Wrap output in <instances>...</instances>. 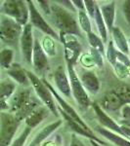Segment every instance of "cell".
Listing matches in <instances>:
<instances>
[{
    "mask_svg": "<svg viewBox=\"0 0 130 146\" xmlns=\"http://www.w3.org/2000/svg\"><path fill=\"white\" fill-rule=\"evenodd\" d=\"M50 15L52 22L60 29V33L81 37L78 23L76 22L74 16L70 13V11L62 5L53 3L50 5Z\"/></svg>",
    "mask_w": 130,
    "mask_h": 146,
    "instance_id": "cell-1",
    "label": "cell"
},
{
    "mask_svg": "<svg viewBox=\"0 0 130 146\" xmlns=\"http://www.w3.org/2000/svg\"><path fill=\"white\" fill-rule=\"evenodd\" d=\"M39 102L31 95V91L28 89L19 92L14 96L11 102V110L14 112V117L21 122L25 119L35 108H37Z\"/></svg>",
    "mask_w": 130,
    "mask_h": 146,
    "instance_id": "cell-2",
    "label": "cell"
},
{
    "mask_svg": "<svg viewBox=\"0 0 130 146\" xmlns=\"http://www.w3.org/2000/svg\"><path fill=\"white\" fill-rule=\"evenodd\" d=\"M25 72H27L28 81L34 88V92L36 93L37 96L39 98V100L45 104L49 111L53 113L55 116H59L57 104L55 103V100H54L50 90L47 88L46 85L42 82V80L36 74H34L31 71H27V70H25Z\"/></svg>",
    "mask_w": 130,
    "mask_h": 146,
    "instance_id": "cell-3",
    "label": "cell"
},
{
    "mask_svg": "<svg viewBox=\"0 0 130 146\" xmlns=\"http://www.w3.org/2000/svg\"><path fill=\"white\" fill-rule=\"evenodd\" d=\"M4 16L13 19L22 27L28 23V7L27 3L23 0H7L4 1L1 7Z\"/></svg>",
    "mask_w": 130,
    "mask_h": 146,
    "instance_id": "cell-4",
    "label": "cell"
},
{
    "mask_svg": "<svg viewBox=\"0 0 130 146\" xmlns=\"http://www.w3.org/2000/svg\"><path fill=\"white\" fill-rule=\"evenodd\" d=\"M23 27L13 19L2 16L0 19V39L8 45H16L20 41Z\"/></svg>",
    "mask_w": 130,
    "mask_h": 146,
    "instance_id": "cell-5",
    "label": "cell"
},
{
    "mask_svg": "<svg viewBox=\"0 0 130 146\" xmlns=\"http://www.w3.org/2000/svg\"><path fill=\"white\" fill-rule=\"evenodd\" d=\"M68 65V75L70 79V90H72V95L74 96V100L78 103V105L83 109H87L88 107L91 106V100L89 98V96L87 94L86 90L82 86L81 82L78 78L76 71L72 65Z\"/></svg>",
    "mask_w": 130,
    "mask_h": 146,
    "instance_id": "cell-6",
    "label": "cell"
},
{
    "mask_svg": "<svg viewBox=\"0 0 130 146\" xmlns=\"http://www.w3.org/2000/svg\"><path fill=\"white\" fill-rule=\"evenodd\" d=\"M1 128H0V146H10L15 136L20 123L13 114L2 112Z\"/></svg>",
    "mask_w": 130,
    "mask_h": 146,
    "instance_id": "cell-7",
    "label": "cell"
},
{
    "mask_svg": "<svg viewBox=\"0 0 130 146\" xmlns=\"http://www.w3.org/2000/svg\"><path fill=\"white\" fill-rule=\"evenodd\" d=\"M41 80H42V82L46 85L47 88L50 90L52 96H53V98H54V100H55L56 102L58 103V105H59L58 110H60V111H62L63 113H65L67 116H68L70 119L74 120L75 123H77L78 125H80L81 127H83V128L85 129H87L88 131H92L91 129H89V127L86 125V123H85L83 120L81 119V117H80L79 115L76 113V111H75L74 108L72 107V105L64 100V98L55 90V88H54V87H52V85L49 83L46 79H41Z\"/></svg>",
    "mask_w": 130,
    "mask_h": 146,
    "instance_id": "cell-8",
    "label": "cell"
},
{
    "mask_svg": "<svg viewBox=\"0 0 130 146\" xmlns=\"http://www.w3.org/2000/svg\"><path fill=\"white\" fill-rule=\"evenodd\" d=\"M27 3L28 7V14H29V18H28L29 20L28 21H29L30 25H32V27H36L37 29L41 30L43 33L52 37L53 39H60V37L57 34V32L44 20V18L42 17L39 10L34 5V2L29 0V1H27Z\"/></svg>",
    "mask_w": 130,
    "mask_h": 146,
    "instance_id": "cell-9",
    "label": "cell"
},
{
    "mask_svg": "<svg viewBox=\"0 0 130 146\" xmlns=\"http://www.w3.org/2000/svg\"><path fill=\"white\" fill-rule=\"evenodd\" d=\"M60 40L64 44V48H65V58L67 64L72 65L76 63L77 60L79 58L81 55L82 47L80 45L79 41L76 39V37L70 34H65L60 33Z\"/></svg>",
    "mask_w": 130,
    "mask_h": 146,
    "instance_id": "cell-10",
    "label": "cell"
},
{
    "mask_svg": "<svg viewBox=\"0 0 130 146\" xmlns=\"http://www.w3.org/2000/svg\"><path fill=\"white\" fill-rule=\"evenodd\" d=\"M34 34H32V25L29 23L23 27V32L20 38L21 51L25 62L31 65L32 50H34Z\"/></svg>",
    "mask_w": 130,
    "mask_h": 146,
    "instance_id": "cell-11",
    "label": "cell"
},
{
    "mask_svg": "<svg viewBox=\"0 0 130 146\" xmlns=\"http://www.w3.org/2000/svg\"><path fill=\"white\" fill-rule=\"evenodd\" d=\"M91 106L93 107L94 111H95V113H96V116L98 117L99 122H100V124L103 126V128L107 129H109V131H113V133H117V135L125 137L123 131H122V129H121V126H120L119 124H117L113 118H111L107 113H106L102 108H101V106L98 104V103L93 102L91 104Z\"/></svg>",
    "mask_w": 130,
    "mask_h": 146,
    "instance_id": "cell-12",
    "label": "cell"
},
{
    "mask_svg": "<svg viewBox=\"0 0 130 146\" xmlns=\"http://www.w3.org/2000/svg\"><path fill=\"white\" fill-rule=\"evenodd\" d=\"M31 65L37 73H43L48 69V58L47 55L44 53L40 42L37 39H34V50H32Z\"/></svg>",
    "mask_w": 130,
    "mask_h": 146,
    "instance_id": "cell-13",
    "label": "cell"
},
{
    "mask_svg": "<svg viewBox=\"0 0 130 146\" xmlns=\"http://www.w3.org/2000/svg\"><path fill=\"white\" fill-rule=\"evenodd\" d=\"M53 79L59 92L63 96H67V98H70L72 96V90H70V79H68V75L66 71V68L63 65H59L56 68L53 74Z\"/></svg>",
    "mask_w": 130,
    "mask_h": 146,
    "instance_id": "cell-14",
    "label": "cell"
},
{
    "mask_svg": "<svg viewBox=\"0 0 130 146\" xmlns=\"http://www.w3.org/2000/svg\"><path fill=\"white\" fill-rule=\"evenodd\" d=\"M78 78L82 86L88 93L92 94V95H96L100 90V80L97 77L95 72L92 70H82L81 73L78 75Z\"/></svg>",
    "mask_w": 130,
    "mask_h": 146,
    "instance_id": "cell-15",
    "label": "cell"
},
{
    "mask_svg": "<svg viewBox=\"0 0 130 146\" xmlns=\"http://www.w3.org/2000/svg\"><path fill=\"white\" fill-rule=\"evenodd\" d=\"M99 105L106 112V111H117V110L122 108V106H124L125 104L113 91H111L103 96V98L101 100V102Z\"/></svg>",
    "mask_w": 130,
    "mask_h": 146,
    "instance_id": "cell-16",
    "label": "cell"
},
{
    "mask_svg": "<svg viewBox=\"0 0 130 146\" xmlns=\"http://www.w3.org/2000/svg\"><path fill=\"white\" fill-rule=\"evenodd\" d=\"M16 90V85L11 81H2L0 83V110H7L9 107V104L7 103V100L11 98V96L14 94Z\"/></svg>",
    "mask_w": 130,
    "mask_h": 146,
    "instance_id": "cell-17",
    "label": "cell"
},
{
    "mask_svg": "<svg viewBox=\"0 0 130 146\" xmlns=\"http://www.w3.org/2000/svg\"><path fill=\"white\" fill-rule=\"evenodd\" d=\"M62 124H63L62 120H58V121L54 122V123L47 125L45 128H43L38 133H37L36 136L31 140V142L29 143L28 146H40L41 143L43 142L48 136H50Z\"/></svg>",
    "mask_w": 130,
    "mask_h": 146,
    "instance_id": "cell-18",
    "label": "cell"
},
{
    "mask_svg": "<svg viewBox=\"0 0 130 146\" xmlns=\"http://www.w3.org/2000/svg\"><path fill=\"white\" fill-rule=\"evenodd\" d=\"M99 8H100L104 22L106 23V27L108 28V31H112L115 21V2L112 1Z\"/></svg>",
    "mask_w": 130,
    "mask_h": 146,
    "instance_id": "cell-19",
    "label": "cell"
},
{
    "mask_svg": "<svg viewBox=\"0 0 130 146\" xmlns=\"http://www.w3.org/2000/svg\"><path fill=\"white\" fill-rule=\"evenodd\" d=\"M48 112H49V110L47 107L45 108L43 106H38L37 108H35L34 111L25 119L27 127H28V128H30V129H34L35 127H37L47 116H48Z\"/></svg>",
    "mask_w": 130,
    "mask_h": 146,
    "instance_id": "cell-20",
    "label": "cell"
},
{
    "mask_svg": "<svg viewBox=\"0 0 130 146\" xmlns=\"http://www.w3.org/2000/svg\"><path fill=\"white\" fill-rule=\"evenodd\" d=\"M111 32H112L113 42H115V45L117 47V51L121 52V53L125 54V55H128L129 44H128V40L125 37V34L123 33V31H122L119 27H113Z\"/></svg>",
    "mask_w": 130,
    "mask_h": 146,
    "instance_id": "cell-21",
    "label": "cell"
},
{
    "mask_svg": "<svg viewBox=\"0 0 130 146\" xmlns=\"http://www.w3.org/2000/svg\"><path fill=\"white\" fill-rule=\"evenodd\" d=\"M96 131L100 133L101 135L106 137L109 141H111L117 146H130V140L123 136L115 133L113 131H109V129L103 128V127H97Z\"/></svg>",
    "mask_w": 130,
    "mask_h": 146,
    "instance_id": "cell-22",
    "label": "cell"
},
{
    "mask_svg": "<svg viewBox=\"0 0 130 146\" xmlns=\"http://www.w3.org/2000/svg\"><path fill=\"white\" fill-rule=\"evenodd\" d=\"M8 75L14 80V81L17 82V83L20 85L27 86V85L29 84L27 72H25V69H23V68L21 67L20 64L13 63V64L11 65V67L8 69Z\"/></svg>",
    "mask_w": 130,
    "mask_h": 146,
    "instance_id": "cell-23",
    "label": "cell"
},
{
    "mask_svg": "<svg viewBox=\"0 0 130 146\" xmlns=\"http://www.w3.org/2000/svg\"><path fill=\"white\" fill-rule=\"evenodd\" d=\"M93 20L95 21V23H96L99 34H100V38L102 39V41L104 42V43H107V41H108V28H107V27H106V23H105V22H104L102 15H101L99 6H97V8H96L95 16H94Z\"/></svg>",
    "mask_w": 130,
    "mask_h": 146,
    "instance_id": "cell-24",
    "label": "cell"
},
{
    "mask_svg": "<svg viewBox=\"0 0 130 146\" xmlns=\"http://www.w3.org/2000/svg\"><path fill=\"white\" fill-rule=\"evenodd\" d=\"M40 45H41L44 53H45L47 56H56V54H57L56 43L52 37L48 36V35H45V36L42 38V42L40 43Z\"/></svg>",
    "mask_w": 130,
    "mask_h": 146,
    "instance_id": "cell-25",
    "label": "cell"
},
{
    "mask_svg": "<svg viewBox=\"0 0 130 146\" xmlns=\"http://www.w3.org/2000/svg\"><path fill=\"white\" fill-rule=\"evenodd\" d=\"M14 51L10 48H5L0 51V65L3 68L9 69L13 64Z\"/></svg>",
    "mask_w": 130,
    "mask_h": 146,
    "instance_id": "cell-26",
    "label": "cell"
},
{
    "mask_svg": "<svg viewBox=\"0 0 130 146\" xmlns=\"http://www.w3.org/2000/svg\"><path fill=\"white\" fill-rule=\"evenodd\" d=\"M87 39H88V43L91 46V49L98 51L99 53H101L103 55L105 53V46H104V42L102 39L96 35L94 32H90V33L87 34Z\"/></svg>",
    "mask_w": 130,
    "mask_h": 146,
    "instance_id": "cell-27",
    "label": "cell"
},
{
    "mask_svg": "<svg viewBox=\"0 0 130 146\" xmlns=\"http://www.w3.org/2000/svg\"><path fill=\"white\" fill-rule=\"evenodd\" d=\"M113 93L115 94L122 102L126 104H130V87L127 85H119V86L115 87L113 90Z\"/></svg>",
    "mask_w": 130,
    "mask_h": 146,
    "instance_id": "cell-28",
    "label": "cell"
},
{
    "mask_svg": "<svg viewBox=\"0 0 130 146\" xmlns=\"http://www.w3.org/2000/svg\"><path fill=\"white\" fill-rule=\"evenodd\" d=\"M78 25L79 28L86 34L92 31L90 18L87 15L86 11H78Z\"/></svg>",
    "mask_w": 130,
    "mask_h": 146,
    "instance_id": "cell-29",
    "label": "cell"
},
{
    "mask_svg": "<svg viewBox=\"0 0 130 146\" xmlns=\"http://www.w3.org/2000/svg\"><path fill=\"white\" fill-rule=\"evenodd\" d=\"M117 49L113 45V42L110 41L108 43V48H107V60L113 66L117 62Z\"/></svg>",
    "mask_w": 130,
    "mask_h": 146,
    "instance_id": "cell-30",
    "label": "cell"
},
{
    "mask_svg": "<svg viewBox=\"0 0 130 146\" xmlns=\"http://www.w3.org/2000/svg\"><path fill=\"white\" fill-rule=\"evenodd\" d=\"M113 68H115V71L117 73V75L120 79H125L126 77L130 76V68L125 66L122 63L117 62L115 64L113 65Z\"/></svg>",
    "mask_w": 130,
    "mask_h": 146,
    "instance_id": "cell-31",
    "label": "cell"
},
{
    "mask_svg": "<svg viewBox=\"0 0 130 146\" xmlns=\"http://www.w3.org/2000/svg\"><path fill=\"white\" fill-rule=\"evenodd\" d=\"M30 131H31V129L27 127V128L23 131V133L18 136V138H16V139L14 140V142L11 143L10 146H23L25 141L27 139L28 135H30Z\"/></svg>",
    "mask_w": 130,
    "mask_h": 146,
    "instance_id": "cell-32",
    "label": "cell"
},
{
    "mask_svg": "<svg viewBox=\"0 0 130 146\" xmlns=\"http://www.w3.org/2000/svg\"><path fill=\"white\" fill-rule=\"evenodd\" d=\"M79 60H80V62H81V64L83 65L84 67H87V68L93 67L94 65H96L90 53H85L83 55H80Z\"/></svg>",
    "mask_w": 130,
    "mask_h": 146,
    "instance_id": "cell-33",
    "label": "cell"
},
{
    "mask_svg": "<svg viewBox=\"0 0 130 146\" xmlns=\"http://www.w3.org/2000/svg\"><path fill=\"white\" fill-rule=\"evenodd\" d=\"M97 6H98V5H96L95 2H94L93 0H84L85 11H86L87 15L89 16V18L94 19Z\"/></svg>",
    "mask_w": 130,
    "mask_h": 146,
    "instance_id": "cell-34",
    "label": "cell"
},
{
    "mask_svg": "<svg viewBox=\"0 0 130 146\" xmlns=\"http://www.w3.org/2000/svg\"><path fill=\"white\" fill-rule=\"evenodd\" d=\"M89 53L91 54L92 58L94 60V62H95L96 66L98 67H103L104 65V58H103V55L101 53H99L98 51L94 50V49H91Z\"/></svg>",
    "mask_w": 130,
    "mask_h": 146,
    "instance_id": "cell-35",
    "label": "cell"
},
{
    "mask_svg": "<svg viewBox=\"0 0 130 146\" xmlns=\"http://www.w3.org/2000/svg\"><path fill=\"white\" fill-rule=\"evenodd\" d=\"M117 62L122 63L125 66L130 68V58H128V56L121 53V52H119V51H117Z\"/></svg>",
    "mask_w": 130,
    "mask_h": 146,
    "instance_id": "cell-36",
    "label": "cell"
},
{
    "mask_svg": "<svg viewBox=\"0 0 130 146\" xmlns=\"http://www.w3.org/2000/svg\"><path fill=\"white\" fill-rule=\"evenodd\" d=\"M122 12L126 23L130 25V0H126L122 4Z\"/></svg>",
    "mask_w": 130,
    "mask_h": 146,
    "instance_id": "cell-37",
    "label": "cell"
},
{
    "mask_svg": "<svg viewBox=\"0 0 130 146\" xmlns=\"http://www.w3.org/2000/svg\"><path fill=\"white\" fill-rule=\"evenodd\" d=\"M121 116H122V121L130 123V105L126 104L121 108Z\"/></svg>",
    "mask_w": 130,
    "mask_h": 146,
    "instance_id": "cell-38",
    "label": "cell"
},
{
    "mask_svg": "<svg viewBox=\"0 0 130 146\" xmlns=\"http://www.w3.org/2000/svg\"><path fill=\"white\" fill-rule=\"evenodd\" d=\"M36 2L39 4L40 6H41V8L44 10L45 14H47V15H50V5L48 4V2H47V1H41V0H37Z\"/></svg>",
    "mask_w": 130,
    "mask_h": 146,
    "instance_id": "cell-39",
    "label": "cell"
},
{
    "mask_svg": "<svg viewBox=\"0 0 130 146\" xmlns=\"http://www.w3.org/2000/svg\"><path fill=\"white\" fill-rule=\"evenodd\" d=\"M72 4L75 8H77L78 11H85V7H84V1L83 0H74L72 1Z\"/></svg>",
    "mask_w": 130,
    "mask_h": 146,
    "instance_id": "cell-40",
    "label": "cell"
},
{
    "mask_svg": "<svg viewBox=\"0 0 130 146\" xmlns=\"http://www.w3.org/2000/svg\"><path fill=\"white\" fill-rule=\"evenodd\" d=\"M70 146H84L81 143V141L78 139V137L76 136L75 133L72 135V139H70Z\"/></svg>",
    "mask_w": 130,
    "mask_h": 146,
    "instance_id": "cell-41",
    "label": "cell"
},
{
    "mask_svg": "<svg viewBox=\"0 0 130 146\" xmlns=\"http://www.w3.org/2000/svg\"><path fill=\"white\" fill-rule=\"evenodd\" d=\"M91 141V144L93 145V146H101L100 144H99V143H97L96 141H93V140H90Z\"/></svg>",
    "mask_w": 130,
    "mask_h": 146,
    "instance_id": "cell-42",
    "label": "cell"
},
{
    "mask_svg": "<svg viewBox=\"0 0 130 146\" xmlns=\"http://www.w3.org/2000/svg\"><path fill=\"white\" fill-rule=\"evenodd\" d=\"M128 44H129V46H130V39H129V41H128Z\"/></svg>",
    "mask_w": 130,
    "mask_h": 146,
    "instance_id": "cell-43",
    "label": "cell"
}]
</instances>
